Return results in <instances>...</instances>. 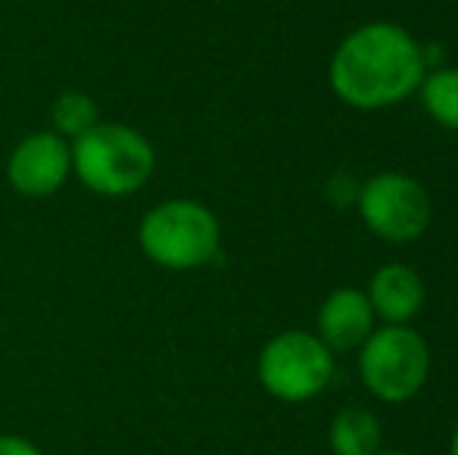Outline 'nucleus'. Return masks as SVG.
Wrapping results in <instances>:
<instances>
[{
	"label": "nucleus",
	"mask_w": 458,
	"mask_h": 455,
	"mask_svg": "<svg viewBox=\"0 0 458 455\" xmlns=\"http://www.w3.org/2000/svg\"><path fill=\"white\" fill-rule=\"evenodd\" d=\"M428 60L415 38L393 22L356 29L337 47L327 69L331 88L356 110H384L403 104L421 88Z\"/></svg>",
	"instance_id": "1"
},
{
	"label": "nucleus",
	"mask_w": 458,
	"mask_h": 455,
	"mask_svg": "<svg viewBox=\"0 0 458 455\" xmlns=\"http://www.w3.org/2000/svg\"><path fill=\"white\" fill-rule=\"evenodd\" d=\"M157 172V150L144 131L122 122H97L72 140V175L100 197H128Z\"/></svg>",
	"instance_id": "2"
},
{
	"label": "nucleus",
	"mask_w": 458,
	"mask_h": 455,
	"mask_svg": "<svg viewBox=\"0 0 458 455\" xmlns=\"http://www.w3.org/2000/svg\"><path fill=\"white\" fill-rule=\"evenodd\" d=\"M140 253L169 272H191L216 259L222 225L216 213L191 197L163 200L140 219Z\"/></svg>",
	"instance_id": "3"
},
{
	"label": "nucleus",
	"mask_w": 458,
	"mask_h": 455,
	"mask_svg": "<svg viewBox=\"0 0 458 455\" xmlns=\"http://www.w3.org/2000/svg\"><path fill=\"white\" fill-rule=\"evenodd\" d=\"M359 375L380 402H405L430 375V350L418 331L386 324L362 343Z\"/></svg>",
	"instance_id": "4"
},
{
	"label": "nucleus",
	"mask_w": 458,
	"mask_h": 455,
	"mask_svg": "<svg viewBox=\"0 0 458 455\" xmlns=\"http://www.w3.org/2000/svg\"><path fill=\"white\" fill-rule=\"evenodd\" d=\"M334 352L309 331H284L259 352V383L281 402H309L327 390Z\"/></svg>",
	"instance_id": "5"
},
{
	"label": "nucleus",
	"mask_w": 458,
	"mask_h": 455,
	"mask_svg": "<svg viewBox=\"0 0 458 455\" xmlns=\"http://www.w3.org/2000/svg\"><path fill=\"white\" fill-rule=\"evenodd\" d=\"M356 206L365 225L393 243L421 237L434 215L428 190L403 172H380L368 178L359 188Z\"/></svg>",
	"instance_id": "6"
},
{
	"label": "nucleus",
	"mask_w": 458,
	"mask_h": 455,
	"mask_svg": "<svg viewBox=\"0 0 458 455\" xmlns=\"http://www.w3.org/2000/svg\"><path fill=\"white\" fill-rule=\"evenodd\" d=\"M72 175V144L56 131H35L22 138L6 156V181L19 197H54Z\"/></svg>",
	"instance_id": "7"
},
{
	"label": "nucleus",
	"mask_w": 458,
	"mask_h": 455,
	"mask_svg": "<svg viewBox=\"0 0 458 455\" xmlns=\"http://www.w3.org/2000/svg\"><path fill=\"white\" fill-rule=\"evenodd\" d=\"M374 334V309L356 287H340L318 309V341L331 352H350Z\"/></svg>",
	"instance_id": "8"
},
{
	"label": "nucleus",
	"mask_w": 458,
	"mask_h": 455,
	"mask_svg": "<svg viewBox=\"0 0 458 455\" xmlns=\"http://www.w3.org/2000/svg\"><path fill=\"white\" fill-rule=\"evenodd\" d=\"M365 297L374 316L384 318L386 324H405L421 312L424 281L418 278L415 268L403 265V262H390V265L374 272Z\"/></svg>",
	"instance_id": "9"
},
{
	"label": "nucleus",
	"mask_w": 458,
	"mask_h": 455,
	"mask_svg": "<svg viewBox=\"0 0 458 455\" xmlns=\"http://www.w3.org/2000/svg\"><path fill=\"white\" fill-rule=\"evenodd\" d=\"M327 443L334 455H377L380 452V421L374 412L350 406L334 415L327 427Z\"/></svg>",
	"instance_id": "10"
},
{
	"label": "nucleus",
	"mask_w": 458,
	"mask_h": 455,
	"mask_svg": "<svg viewBox=\"0 0 458 455\" xmlns=\"http://www.w3.org/2000/svg\"><path fill=\"white\" fill-rule=\"evenodd\" d=\"M50 122H54V131L60 138L79 140L100 122V106L85 91H63L50 106Z\"/></svg>",
	"instance_id": "11"
},
{
	"label": "nucleus",
	"mask_w": 458,
	"mask_h": 455,
	"mask_svg": "<svg viewBox=\"0 0 458 455\" xmlns=\"http://www.w3.org/2000/svg\"><path fill=\"white\" fill-rule=\"evenodd\" d=\"M421 100L430 119L458 131V69H434L421 81Z\"/></svg>",
	"instance_id": "12"
},
{
	"label": "nucleus",
	"mask_w": 458,
	"mask_h": 455,
	"mask_svg": "<svg viewBox=\"0 0 458 455\" xmlns=\"http://www.w3.org/2000/svg\"><path fill=\"white\" fill-rule=\"evenodd\" d=\"M0 455H41L35 443L16 434H0Z\"/></svg>",
	"instance_id": "13"
},
{
	"label": "nucleus",
	"mask_w": 458,
	"mask_h": 455,
	"mask_svg": "<svg viewBox=\"0 0 458 455\" xmlns=\"http://www.w3.org/2000/svg\"><path fill=\"white\" fill-rule=\"evenodd\" d=\"M449 455H458V427H455V434H453V446H449Z\"/></svg>",
	"instance_id": "14"
},
{
	"label": "nucleus",
	"mask_w": 458,
	"mask_h": 455,
	"mask_svg": "<svg viewBox=\"0 0 458 455\" xmlns=\"http://www.w3.org/2000/svg\"><path fill=\"white\" fill-rule=\"evenodd\" d=\"M377 455H411V452H403V450H380Z\"/></svg>",
	"instance_id": "15"
}]
</instances>
